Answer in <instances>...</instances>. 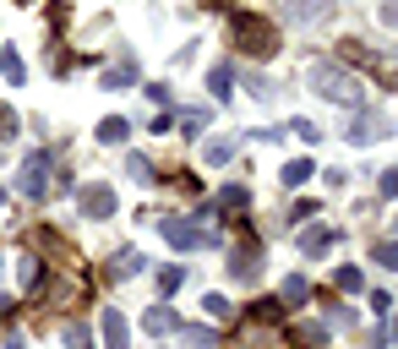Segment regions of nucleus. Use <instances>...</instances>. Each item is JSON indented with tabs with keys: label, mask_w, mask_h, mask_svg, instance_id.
<instances>
[{
	"label": "nucleus",
	"mask_w": 398,
	"mask_h": 349,
	"mask_svg": "<svg viewBox=\"0 0 398 349\" xmlns=\"http://www.w3.org/2000/svg\"><path fill=\"white\" fill-rule=\"evenodd\" d=\"M66 344H71V349H87V328H82V322H71V328H66Z\"/></svg>",
	"instance_id": "obj_25"
},
{
	"label": "nucleus",
	"mask_w": 398,
	"mask_h": 349,
	"mask_svg": "<svg viewBox=\"0 0 398 349\" xmlns=\"http://www.w3.org/2000/svg\"><path fill=\"white\" fill-rule=\"evenodd\" d=\"M208 317H230V300H224V295H208Z\"/></svg>",
	"instance_id": "obj_29"
},
{
	"label": "nucleus",
	"mask_w": 398,
	"mask_h": 349,
	"mask_svg": "<svg viewBox=\"0 0 398 349\" xmlns=\"http://www.w3.org/2000/svg\"><path fill=\"white\" fill-rule=\"evenodd\" d=\"M230 33L246 55H278V27H268V17H256V11H235Z\"/></svg>",
	"instance_id": "obj_2"
},
{
	"label": "nucleus",
	"mask_w": 398,
	"mask_h": 349,
	"mask_svg": "<svg viewBox=\"0 0 398 349\" xmlns=\"http://www.w3.org/2000/svg\"><path fill=\"white\" fill-rule=\"evenodd\" d=\"M142 328H147V333H169V328H175V311L153 306V311H147V317H142Z\"/></svg>",
	"instance_id": "obj_13"
},
{
	"label": "nucleus",
	"mask_w": 398,
	"mask_h": 349,
	"mask_svg": "<svg viewBox=\"0 0 398 349\" xmlns=\"http://www.w3.org/2000/svg\"><path fill=\"white\" fill-rule=\"evenodd\" d=\"M338 284H344V289H360L366 278H360V267H338Z\"/></svg>",
	"instance_id": "obj_26"
},
{
	"label": "nucleus",
	"mask_w": 398,
	"mask_h": 349,
	"mask_svg": "<svg viewBox=\"0 0 398 349\" xmlns=\"http://www.w3.org/2000/svg\"><path fill=\"white\" fill-rule=\"evenodd\" d=\"M104 338H109V349H126V317L115 306H104Z\"/></svg>",
	"instance_id": "obj_8"
},
{
	"label": "nucleus",
	"mask_w": 398,
	"mask_h": 349,
	"mask_svg": "<svg viewBox=\"0 0 398 349\" xmlns=\"http://www.w3.org/2000/svg\"><path fill=\"white\" fill-rule=\"evenodd\" d=\"M290 131H294V137H306V142H316V137H322V131H316V125H311V121H294V125H290Z\"/></svg>",
	"instance_id": "obj_28"
},
{
	"label": "nucleus",
	"mask_w": 398,
	"mask_h": 349,
	"mask_svg": "<svg viewBox=\"0 0 398 349\" xmlns=\"http://www.w3.org/2000/svg\"><path fill=\"white\" fill-rule=\"evenodd\" d=\"M104 87H109V93H120V87H131V66H120V71H109V77H104Z\"/></svg>",
	"instance_id": "obj_23"
},
{
	"label": "nucleus",
	"mask_w": 398,
	"mask_h": 349,
	"mask_svg": "<svg viewBox=\"0 0 398 349\" xmlns=\"http://www.w3.org/2000/svg\"><path fill=\"white\" fill-rule=\"evenodd\" d=\"M11 131H17V115H11V109H0V137H11Z\"/></svg>",
	"instance_id": "obj_31"
},
{
	"label": "nucleus",
	"mask_w": 398,
	"mask_h": 349,
	"mask_svg": "<svg viewBox=\"0 0 398 349\" xmlns=\"http://www.w3.org/2000/svg\"><path fill=\"white\" fill-rule=\"evenodd\" d=\"M22 284H39V257H22Z\"/></svg>",
	"instance_id": "obj_27"
},
{
	"label": "nucleus",
	"mask_w": 398,
	"mask_h": 349,
	"mask_svg": "<svg viewBox=\"0 0 398 349\" xmlns=\"http://www.w3.org/2000/svg\"><path fill=\"white\" fill-rule=\"evenodd\" d=\"M158 229H164V240H169V246H180V251L218 246V235H213V229H197V224H186V219H158Z\"/></svg>",
	"instance_id": "obj_3"
},
{
	"label": "nucleus",
	"mask_w": 398,
	"mask_h": 349,
	"mask_svg": "<svg viewBox=\"0 0 398 349\" xmlns=\"http://www.w3.org/2000/svg\"><path fill=\"white\" fill-rule=\"evenodd\" d=\"M306 295H311V284H306V273H290V278H284V300H294V306H300Z\"/></svg>",
	"instance_id": "obj_15"
},
{
	"label": "nucleus",
	"mask_w": 398,
	"mask_h": 349,
	"mask_svg": "<svg viewBox=\"0 0 398 349\" xmlns=\"http://www.w3.org/2000/svg\"><path fill=\"white\" fill-rule=\"evenodd\" d=\"M126 131H131V125L120 121V115H109V121L99 125V142H126Z\"/></svg>",
	"instance_id": "obj_14"
},
{
	"label": "nucleus",
	"mask_w": 398,
	"mask_h": 349,
	"mask_svg": "<svg viewBox=\"0 0 398 349\" xmlns=\"http://www.w3.org/2000/svg\"><path fill=\"white\" fill-rule=\"evenodd\" d=\"M77 202H82V219H109L115 213V191L109 185H82Z\"/></svg>",
	"instance_id": "obj_4"
},
{
	"label": "nucleus",
	"mask_w": 398,
	"mask_h": 349,
	"mask_svg": "<svg viewBox=\"0 0 398 349\" xmlns=\"http://www.w3.org/2000/svg\"><path fill=\"white\" fill-rule=\"evenodd\" d=\"M328 240H333L328 229H306V235H300V251H306V257H322V251H328Z\"/></svg>",
	"instance_id": "obj_11"
},
{
	"label": "nucleus",
	"mask_w": 398,
	"mask_h": 349,
	"mask_svg": "<svg viewBox=\"0 0 398 349\" xmlns=\"http://www.w3.org/2000/svg\"><path fill=\"white\" fill-rule=\"evenodd\" d=\"M235 278H240V284H251L256 278V246H246V251H235V267H230Z\"/></svg>",
	"instance_id": "obj_9"
},
{
	"label": "nucleus",
	"mask_w": 398,
	"mask_h": 349,
	"mask_svg": "<svg viewBox=\"0 0 398 349\" xmlns=\"http://www.w3.org/2000/svg\"><path fill=\"white\" fill-rule=\"evenodd\" d=\"M6 349H22V338H6Z\"/></svg>",
	"instance_id": "obj_33"
},
{
	"label": "nucleus",
	"mask_w": 398,
	"mask_h": 349,
	"mask_svg": "<svg viewBox=\"0 0 398 349\" xmlns=\"http://www.w3.org/2000/svg\"><path fill=\"white\" fill-rule=\"evenodd\" d=\"M180 278H186L180 267H164V273H158V289H164V295H169V289H180Z\"/></svg>",
	"instance_id": "obj_24"
},
{
	"label": "nucleus",
	"mask_w": 398,
	"mask_h": 349,
	"mask_svg": "<svg viewBox=\"0 0 398 349\" xmlns=\"http://www.w3.org/2000/svg\"><path fill=\"white\" fill-rule=\"evenodd\" d=\"M6 317H11V300H6V295H0V322H6Z\"/></svg>",
	"instance_id": "obj_32"
},
{
	"label": "nucleus",
	"mask_w": 398,
	"mask_h": 349,
	"mask_svg": "<svg viewBox=\"0 0 398 349\" xmlns=\"http://www.w3.org/2000/svg\"><path fill=\"white\" fill-rule=\"evenodd\" d=\"M180 125H186V137H197L208 125V109H180Z\"/></svg>",
	"instance_id": "obj_18"
},
{
	"label": "nucleus",
	"mask_w": 398,
	"mask_h": 349,
	"mask_svg": "<svg viewBox=\"0 0 398 349\" xmlns=\"http://www.w3.org/2000/svg\"><path fill=\"white\" fill-rule=\"evenodd\" d=\"M22 6H27V0H22Z\"/></svg>",
	"instance_id": "obj_35"
},
{
	"label": "nucleus",
	"mask_w": 398,
	"mask_h": 349,
	"mask_svg": "<svg viewBox=\"0 0 398 349\" xmlns=\"http://www.w3.org/2000/svg\"><path fill=\"white\" fill-rule=\"evenodd\" d=\"M306 82H311L322 99H333V104H349V109L366 104V82H360L349 66H338V61H311L306 66Z\"/></svg>",
	"instance_id": "obj_1"
},
{
	"label": "nucleus",
	"mask_w": 398,
	"mask_h": 349,
	"mask_svg": "<svg viewBox=\"0 0 398 349\" xmlns=\"http://www.w3.org/2000/svg\"><path fill=\"white\" fill-rule=\"evenodd\" d=\"M284 11H290V22H322L328 17V0H290Z\"/></svg>",
	"instance_id": "obj_7"
},
{
	"label": "nucleus",
	"mask_w": 398,
	"mask_h": 349,
	"mask_svg": "<svg viewBox=\"0 0 398 349\" xmlns=\"http://www.w3.org/2000/svg\"><path fill=\"white\" fill-rule=\"evenodd\" d=\"M344 137H349V142H382V137H387V115H355Z\"/></svg>",
	"instance_id": "obj_6"
},
{
	"label": "nucleus",
	"mask_w": 398,
	"mask_h": 349,
	"mask_svg": "<svg viewBox=\"0 0 398 349\" xmlns=\"http://www.w3.org/2000/svg\"><path fill=\"white\" fill-rule=\"evenodd\" d=\"M311 180V164H306V159H294L290 169H284V185H306Z\"/></svg>",
	"instance_id": "obj_20"
},
{
	"label": "nucleus",
	"mask_w": 398,
	"mask_h": 349,
	"mask_svg": "<svg viewBox=\"0 0 398 349\" xmlns=\"http://www.w3.org/2000/svg\"><path fill=\"white\" fill-rule=\"evenodd\" d=\"M230 159H235V142H224V137L208 142V164H230Z\"/></svg>",
	"instance_id": "obj_19"
},
{
	"label": "nucleus",
	"mask_w": 398,
	"mask_h": 349,
	"mask_svg": "<svg viewBox=\"0 0 398 349\" xmlns=\"http://www.w3.org/2000/svg\"><path fill=\"white\" fill-rule=\"evenodd\" d=\"M218 207H246V185H224V191H218Z\"/></svg>",
	"instance_id": "obj_22"
},
{
	"label": "nucleus",
	"mask_w": 398,
	"mask_h": 349,
	"mask_svg": "<svg viewBox=\"0 0 398 349\" xmlns=\"http://www.w3.org/2000/svg\"><path fill=\"white\" fill-rule=\"evenodd\" d=\"M0 77H6V82H11V87L22 82V61H17V55H11V49L0 55Z\"/></svg>",
	"instance_id": "obj_17"
},
{
	"label": "nucleus",
	"mask_w": 398,
	"mask_h": 349,
	"mask_svg": "<svg viewBox=\"0 0 398 349\" xmlns=\"http://www.w3.org/2000/svg\"><path fill=\"white\" fill-rule=\"evenodd\" d=\"M44 169H49V153H33V159L22 164V175H17L22 197H44Z\"/></svg>",
	"instance_id": "obj_5"
},
{
	"label": "nucleus",
	"mask_w": 398,
	"mask_h": 349,
	"mask_svg": "<svg viewBox=\"0 0 398 349\" xmlns=\"http://www.w3.org/2000/svg\"><path fill=\"white\" fill-rule=\"evenodd\" d=\"M230 82H235V71H230V66H213V71H208L213 99H230Z\"/></svg>",
	"instance_id": "obj_10"
},
{
	"label": "nucleus",
	"mask_w": 398,
	"mask_h": 349,
	"mask_svg": "<svg viewBox=\"0 0 398 349\" xmlns=\"http://www.w3.org/2000/svg\"><path fill=\"white\" fill-rule=\"evenodd\" d=\"M142 267H147L142 251H120V257H115V278H126V273H142Z\"/></svg>",
	"instance_id": "obj_12"
},
{
	"label": "nucleus",
	"mask_w": 398,
	"mask_h": 349,
	"mask_svg": "<svg viewBox=\"0 0 398 349\" xmlns=\"http://www.w3.org/2000/svg\"><path fill=\"white\" fill-rule=\"evenodd\" d=\"M393 257H398V251H393V240H382V246H377V262H382V267H398Z\"/></svg>",
	"instance_id": "obj_30"
},
{
	"label": "nucleus",
	"mask_w": 398,
	"mask_h": 349,
	"mask_svg": "<svg viewBox=\"0 0 398 349\" xmlns=\"http://www.w3.org/2000/svg\"><path fill=\"white\" fill-rule=\"evenodd\" d=\"M126 175H131L137 185H147V180H153V164H147L142 153H131V159H126Z\"/></svg>",
	"instance_id": "obj_16"
},
{
	"label": "nucleus",
	"mask_w": 398,
	"mask_h": 349,
	"mask_svg": "<svg viewBox=\"0 0 398 349\" xmlns=\"http://www.w3.org/2000/svg\"><path fill=\"white\" fill-rule=\"evenodd\" d=\"M0 202H6V191H0Z\"/></svg>",
	"instance_id": "obj_34"
},
{
	"label": "nucleus",
	"mask_w": 398,
	"mask_h": 349,
	"mask_svg": "<svg viewBox=\"0 0 398 349\" xmlns=\"http://www.w3.org/2000/svg\"><path fill=\"white\" fill-rule=\"evenodd\" d=\"M180 338H186L191 349H213V333L208 328H180Z\"/></svg>",
	"instance_id": "obj_21"
}]
</instances>
